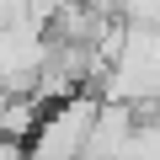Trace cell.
Here are the masks:
<instances>
[{"mask_svg": "<svg viewBox=\"0 0 160 160\" xmlns=\"http://www.w3.org/2000/svg\"><path fill=\"white\" fill-rule=\"evenodd\" d=\"M133 128H139V112H133L128 102H102L96 128H91V144H86L80 160H128Z\"/></svg>", "mask_w": 160, "mask_h": 160, "instance_id": "7a4b0ae2", "label": "cell"}, {"mask_svg": "<svg viewBox=\"0 0 160 160\" xmlns=\"http://www.w3.org/2000/svg\"><path fill=\"white\" fill-rule=\"evenodd\" d=\"M96 112H102V96L80 91V96H64L53 107H43L32 139H27V160H80L91 144V128H96Z\"/></svg>", "mask_w": 160, "mask_h": 160, "instance_id": "6da1fadb", "label": "cell"}]
</instances>
